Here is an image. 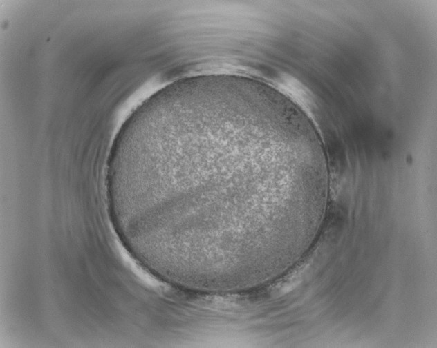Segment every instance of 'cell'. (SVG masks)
<instances>
[{"label":"cell","mask_w":437,"mask_h":348,"mask_svg":"<svg viewBox=\"0 0 437 348\" xmlns=\"http://www.w3.org/2000/svg\"><path fill=\"white\" fill-rule=\"evenodd\" d=\"M281 154V144L259 123L205 113L133 142L122 175L145 231L176 244L227 249L261 232L254 168Z\"/></svg>","instance_id":"6da1fadb"}]
</instances>
